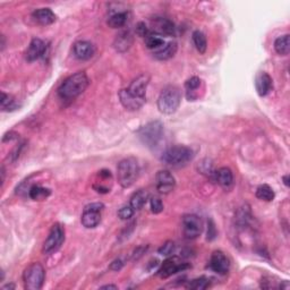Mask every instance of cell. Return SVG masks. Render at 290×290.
Segmentation results:
<instances>
[{"label": "cell", "mask_w": 290, "mask_h": 290, "mask_svg": "<svg viewBox=\"0 0 290 290\" xmlns=\"http://www.w3.org/2000/svg\"><path fill=\"white\" fill-rule=\"evenodd\" d=\"M89 86V77L84 71L70 75L58 87V95L64 101H71L81 95Z\"/></svg>", "instance_id": "1"}, {"label": "cell", "mask_w": 290, "mask_h": 290, "mask_svg": "<svg viewBox=\"0 0 290 290\" xmlns=\"http://www.w3.org/2000/svg\"><path fill=\"white\" fill-rule=\"evenodd\" d=\"M182 102V93L177 86L170 85L162 90L158 99V109L163 115H172Z\"/></svg>", "instance_id": "2"}, {"label": "cell", "mask_w": 290, "mask_h": 290, "mask_svg": "<svg viewBox=\"0 0 290 290\" xmlns=\"http://www.w3.org/2000/svg\"><path fill=\"white\" fill-rule=\"evenodd\" d=\"M140 174V166L135 158H126L117 167V179L121 187L129 188L136 182Z\"/></svg>", "instance_id": "3"}, {"label": "cell", "mask_w": 290, "mask_h": 290, "mask_svg": "<svg viewBox=\"0 0 290 290\" xmlns=\"http://www.w3.org/2000/svg\"><path fill=\"white\" fill-rule=\"evenodd\" d=\"M194 157L195 153L191 148L184 145H176L167 149L163 152L161 160L166 165L172 167H182L187 165L188 162H191L194 159Z\"/></svg>", "instance_id": "4"}, {"label": "cell", "mask_w": 290, "mask_h": 290, "mask_svg": "<svg viewBox=\"0 0 290 290\" xmlns=\"http://www.w3.org/2000/svg\"><path fill=\"white\" fill-rule=\"evenodd\" d=\"M137 135L143 144L148 148H155L163 136V125L159 120L151 121L138 130Z\"/></svg>", "instance_id": "5"}, {"label": "cell", "mask_w": 290, "mask_h": 290, "mask_svg": "<svg viewBox=\"0 0 290 290\" xmlns=\"http://www.w3.org/2000/svg\"><path fill=\"white\" fill-rule=\"evenodd\" d=\"M45 272L40 263H32L23 273L24 287L27 290H40L44 284Z\"/></svg>", "instance_id": "6"}, {"label": "cell", "mask_w": 290, "mask_h": 290, "mask_svg": "<svg viewBox=\"0 0 290 290\" xmlns=\"http://www.w3.org/2000/svg\"><path fill=\"white\" fill-rule=\"evenodd\" d=\"M64 241H65L64 228H62L61 225L59 224H54L51 227V229H50V233L47 239H45L42 251H43L44 254H52L53 252H57L60 249Z\"/></svg>", "instance_id": "7"}, {"label": "cell", "mask_w": 290, "mask_h": 290, "mask_svg": "<svg viewBox=\"0 0 290 290\" xmlns=\"http://www.w3.org/2000/svg\"><path fill=\"white\" fill-rule=\"evenodd\" d=\"M104 209V205L100 202L87 204L82 213V225L87 229H92L98 227L101 222V212Z\"/></svg>", "instance_id": "8"}, {"label": "cell", "mask_w": 290, "mask_h": 290, "mask_svg": "<svg viewBox=\"0 0 290 290\" xmlns=\"http://www.w3.org/2000/svg\"><path fill=\"white\" fill-rule=\"evenodd\" d=\"M203 231V222L195 214H186L183 217V233L186 239H196Z\"/></svg>", "instance_id": "9"}, {"label": "cell", "mask_w": 290, "mask_h": 290, "mask_svg": "<svg viewBox=\"0 0 290 290\" xmlns=\"http://www.w3.org/2000/svg\"><path fill=\"white\" fill-rule=\"evenodd\" d=\"M190 266L187 263H182V261H179L177 258H169L162 263L161 268L158 270V275L160 278L167 279L172 275L186 270Z\"/></svg>", "instance_id": "10"}, {"label": "cell", "mask_w": 290, "mask_h": 290, "mask_svg": "<svg viewBox=\"0 0 290 290\" xmlns=\"http://www.w3.org/2000/svg\"><path fill=\"white\" fill-rule=\"evenodd\" d=\"M209 268L211 269L213 272L218 273V275L225 276L230 270V261L225 255L224 252L216 251L213 252L211 258H210Z\"/></svg>", "instance_id": "11"}, {"label": "cell", "mask_w": 290, "mask_h": 290, "mask_svg": "<svg viewBox=\"0 0 290 290\" xmlns=\"http://www.w3.org/2000/svg\"><path fill=\"white\" fill-rule=\"evenodd\" d=\"M155 185L161 194H169L176 186V179L170 171L160 170L155 176Z\"/></svg>", "instance_id": "12"}, {"label": "cell", "mask_w": 290, "mask_h": 290, "mask_svg": "<svg viewBox=\"0 0 290 290\" xmlns=\"http://www.w3.org/2000/svg\"><path fill=\"white\" fill-rule=\"evenodd\" d=\"M150 83V76L148 74H142L140 76L136 77L134 81L130 83V85L127 87L129 93L137 96L140 99H146L145 93L148 85Z\"/></svg>", "instance_id": "13"}, {"label": "cell", "mask_w": 290, "mask_h": 290, "mask_svg": "<svg viewBox=\"0 0 290 290\" xmlns=\"http://www.w3.org/2000/svg\"><path fill=\"white\" fill-rule=\"evenodd\" d=\"M119 99L125 109L130 111H135L144 106L146 99H140L137 96L129 93L127 89H124L119 92Z\"/></svg>", "instance_id": "14"}, {"label": "cell", "mask_w": 290, "mask_h": 290, "mask_svg": "<svg viewBox=\"0 0 290 290\" xmlns=\"http://www.w3.org/2000/svg\"><path fill=\"white\" fill-rule=\"evenodd\" d=\"M47 51V44L40 39H33L25 52V58L27 61H35L43 57Z\"/></svg>", "instance_id": "15"}, {"label": "cell", "mask_w": 290, "mask_h": 290, "mask_svg": "<svg viewBox=\"0 0 290 290\" xmlns=\"http://www.w3.org/2000/svg\"><path fill=\"white\" fill-rule=\"evenodd\" d=\"M95 53V47L89 41H78L74 44V54L79 60H89Z\"/></svg>", "instance_id": "16"}, {"label": "cell", "mask_w": 290, "mask_h": 290, "mask_svg": "<svg viewBox=\"0 0 290 290\" xmlns=\"http://www.w3.org/2000/svg\"><path fill=\"white\" fill-rule=\"evenodd\" d=\"M152 25H153L154 33H157V34L168 35V36H171L175 34V31H176L175 24L172 23L170 19L165 18V17H157L152 22Z\"/></svg>", "instance_id": "17"}, {"label": "cell", "mask_w": 290, "mask_h": 290, "mask_svg": "<svg viewBox=\"0 0 290 290\" xmlns=\"http://www.w3.org/2000/svg\"><path fill=\"white\" fill-rule=\"evenodd\" d=\"M214 182H217L225 190H229L234 184V175L229 168L222 167L213 174Z\"/></svg>", "instance_id": "18"}, {"label": "cell", "mask_w": 290, "mask_h": 290, "mask_svg": "<svg viewBox=\"0 0 290 290\" xmlns=\"http://www.w3.org/2000/svg\"><path fill=\"white\" fill-rule=\"evenodd\" d=\"M255 86L260 96L268 95L273 89V82L270 75L268 73L259 74L255 81Z\"/></svg>", "instance_id": "19"}, {"label": "cell", "mask_w": 290, "mask_h": 290, "mask_svg": "<svg viewBox=\"0 0 290 290\" xmlns=\"http://www.w3.org/2000/svg\"><path fill=\"white\" fill-rule=\"evenodd\" d=\"M133 44V35L129 31H121L119 34H117L115 41H113V47L119 52H125Z\"/></svg>", "instance_id": "20"}, {"label": "cell", "mask_w": 290, "mask_h": 290, "mask_svg": "<svg viewBox=\"0 0 290 290\" xmlns=\"http://www.w3.org/2000/svg\"><path fill=\"white\" fill-rule=\"evenodd\" d=\"M33 18L40 25L47 26V25H51L52 23L56 22L57 17L50 8H40V9H36L33 12Z\"/></svg>", "instance_id": "21"}, {"label": "cell", "mask_w": 290, "mask_h": 290, "mask_svg": "<svg viewBox=\"0 0 290 290\" xmlns=\"http://www.w3.org/2000/svg\"><path fill=\"white\" fill-rule=\"evenodd\" d=\"M128 11L127 10H110V16L108 18V25L111 28H119L125 26V24L128 20Z\"/></svg>", "instance_id": "22"}, {"label": "cell", "mask_w": 290, "mask_h": 290, "mask_svg": "<svg viewBox=\"0 0 290 290\" xmlns=\"http://www.w3.org/2000/svg\"><path fill=\"white\" fill-rule=\"evenodd\" d=\"M202 85V79L200 77H191L187 79V82L185 83V89H186V96L188 101H195L199 98V90Z\"/></svg>", "instance_id": "23"}, {"label": "cell", "mask_w": 290, "mask_h": 290, "mask_svg": "<svg viewBox=\"0 0 290 290\" xmlns=\"http://www.w3.org/2000/svg\"><path fill=\"white\" fill-rule=\"evenodd\" d=\"M177 52V43L176 42H169L166 43L162 48H160L154 52V57L159 60H168L171 59Z\"/></svg>", "instance_id": "24"}, {"label": "cell", "mask_w": 290, "mask_h": 290, "mask_svg": "<svg viewBox=\"0 0 290 290\" xmlns=\"http://www.w3.org/2000/svg\"><path fill=\"white\" fill-rule=\"evenodd\" d=\"M148 199H149L148 192L144 190H140L134 193L133 196L130 197L129 205L135 210V211H137V210H141L143 207H144Z\"/></svg>", "instance_id": "25"}, {"label": "cell", "mask_w": 290, "mask_h": 290, "mask_svg": "<svg viewBox=\"0 0 290 290\" xmlns=\"http://www.w3.org/2000/svg\"><path fill=\"white\" fill-rule=\"evenodd\" d=\"M51 195V191L49 188L39 186V185H33L28 190V196L33 201H43Z\"/></svg>", "instance_id": "26"}, {"label": "cell", "mask_w": 290, "mask_h": 290, "mask_svg": "<svg viewBox=\"0 0 290 290\" xmlns=\"http://www.w3.org/2000/svg\"><path fill=\"white\" fill-rule=\"evenodd\" d=\"M275 49L277 53L281 54V56H287L290 51V35L285 34L279 36L275 41Z\"/></svg>", "instance_id": "27"}, {"label": "cell", "mask_w": 290, "mask_h": 290, "mask_svg": "<svg viewBox=\"0 0 290 290\" xmlns=\"http://www.w3.org/2000/svg\"><path fill=\"white\" fill-rule=\"evenodd\" d=\"M144 39H145V45L149 49L159 50L166 44V42H165V40H163L162 35L157 34V33H149V34L146 35Z\"/></svg>", "instance_id": "28"}, {"label": "cell", "mask_w": 290, "mask_h": 290, "mask_svg": "<svg viewBox=\"0 0 290 290\" xmlns=\"http://www.w3.org/2000/svg\"><path fill=\"white\" fill-rule=\"evenodd\" d=\"M193 42H194V45L197 49V51L201 54L205 53L208 49V41L207 37L204 35V33H202L201 31H195L193 33Z\"/></svg>", "instance_id": "29"}, {"label": "cell", "mask_w": 290, "mask_h": 290, "mask_svg": "<svg viewBox=\"0 0 290 290\" xmlns=\"http://www.w3.org/2000/svg\"><path fill=\"white\" fill-rule=\"evenodd\" d=\"M275 192H273V190L269 185H261V186L258 187V190H256V197L259 200L271 202L275 200Z\"/></svg>", "instance_id": "30"}, {"label": "cell", "mask_w": 290, "mask_h": 290, "mask_svg": "<svg viewBox=\"0 0 290 290\" xmlns=\"http://www.w3.org/2000/svg\"><path fill=\"white\" fill-rule=\"evenodd\" d=\"M210 279L205 278V277H200V278H196L194 280H192L188 283L187 288L193 289V290H204L210 287Z\"/></svg>", "instance_id": "31"}, {"label": "cell", "mask_w": 290, "mask_h": 290, "mask_svg": "<svg viewBox=\"0 0 290 290\" xmlns=\"http://www.w3.org/2000/svg\"><path fill=\"white\" fill-rule=\"evenodd\" d=\"M0 102H1V109L5 111L15 110L17 108V103H16L15 99L11 95L5 93V92L1 93V101Z\"/></svg>", "instance_id": "32"}, {"label": "cell", "mask_w": 290, "mask_h": 290, "mask_svg": "<svg viewBox=\"0 0 290 290\" xmlns=\"http://www.w3.org/2000/svg\"><path fill=\"white\" fill-rule=\"evenodd\" d=\"M175 249H176L175 243L168 241V242H166L165 244H163L160 249H159L158 253L160 254V255H162V256H170L175 252Z\"/></svg>", "instance_id": "33"}, {"label": "cell", "mask_w": 290, "mask_h": 290, "mask_svg": "<svg viewBox=\"0 0 290 290\" xmlns=\"http://www.w3.org/2000/svg\"><path fill=\"white\" fill-rule=\"evenodd\" d=\"M134 212H135V210L130 207V205H125V207L119 209L118 217L121 220H129L134 216Z\"/></svg>", "instance_id": "34"}, {"label": "cell", "mask_w": 290, "mask_h": 290, "mask_svg": "<svg viewBox=\"0 0 290 290\" xmlns=\"http://www.w3.org/2000/svg\"><path fill=\"white\" fill-rule=\"evenodd\" d=\"M151 205V211L154 214H159L163 211V203L159 197H152L150 201Z\"/></svg>", "instance_id": "35"}, {"label": "cell", "mask_w": 290, "mask_h": 290, "mask_svg": "<svg viewBox=\"0 0 290 290\" xmlns=\"http://www.w3.org/2000/svg\"><path fill=\"white\" fill-rule=\"evenodd\" d=\"M135 31H136V34L138 36H142V37H145L150 33L149 30H148V27H146V25L143 22H140L136 25V30Z\"/></svg>", "instance_id": "36"}, {"label": "cell", "mask_w": 290, "mask_h": 290, "mask_svg": "<svg viewBox=\"0 0 290 290\" xmlns=\"http://www.w3.org/2000/svg\"><path fill=\"white\" fill-rule=\"evenodd\" d=\"M216 237H217L216 226H214L212 220H210L208 222V241H213Z\"/></svg>", "instance_id": "37"}, {"label": "cell", "mask_w": 290, "mask_h": 290, "mask_svg": "<svg viewBox=\"0 0 290 290\" xmlns=\"http://www.w3.org/2000/svg\"><path fill=\"white\" fill-rule=\"evenodd\" d=\"M123 267H124L123 261H121L120 259H117L110 264V270L119 271V270H121V269H123Z\"/></svg>", "instance_id": "38"}, {"label": "cell", "mask_w": 290, "mask_h": 290, "mask_svg": "<svg viewBox=\"0 0 290 290\" xmlns=\"http://www.w3.org/2000/svg\"><path fill=\"white\" fill-rule=\"evenodd\" d=\"M148 247H138V249H136V251L134 252V254H133V259L134 260H138L141 258V256L145 253V251Z\"/></svg>", "instance_id": "39"}, {"label": "cell", "mask_w": 290, "mask_h": 290, "mask_svg": "<svg viewBox=\"0 0 290 290\" xmlns=\"http://www.w3.org/2000/svg\"><path fill=\"white\" fill-rule=\"evenodd\" d=\"M101 288L102 289H117L118 287H117V286H115V285H107V286H102Z\"/></svg>", "instance_id": "40"}, {"label": "cell", "mask_w": 290, "mask_h": 290, "mask_svg": "<svg viewBox=\"0 0 290 290\" xmlns=\"http://www.w3.org/2000/svg\"><path fill=\"white\" fill-rule=\"evenodd\" d=\"M283 179H284V183H285L286 186L289 187V175H286V176H284Z\"/></svg>", "instance_id": "41"}, {"label": "cell", "mask_w": 290, "mask_h": 290, "mask_svg": "<svg viewBox=\"0 0 290 290\" xmlns=\"http://www.w3.org/2000/svg\"><path fill=\"white\" fill-rule=\"evenodd\" d=\"M281 289H289V283L287 280L284 281V285H280Z\"/></svg>", "instance_id": "42"}, {"label": "cell", "mask_w": 290, "mask_h": 290, "mask_svg": "<svg viewBox=\"0 0 290 290\" xmlns=\"http://www.w3.org/2000/svg\"><path fill=\"white\" fill-rule=\"evenodd\" d=\"M5 182V168L1 167V184Z\"/></svg>", "instance_id": "43"}, {"label": "cell", "mask_w": 290, "mask_h": 290, "mask_svg": "<svg viewBox=\"0 0 290 290\" xmlns=\"http://www.w3.org/2000/svg\"><path fill=\"white\" fill-rule=\"evenodd\" d=\"M15 286L14 285H7V286H3L2 290H6V289H14Z\"/></svg>", "instance_id": "44"}]
</instances>
